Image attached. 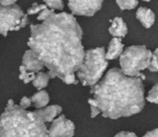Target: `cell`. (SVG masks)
Returning <instances> with one entry per match:
<instances>
[{
  "label": "cell",
  "instance_id": "1",
  "mask_svg": "<svg viewBox=\"0 0 158 137\" xmlns=\"http://www.w3.org/2000/svg\"><path fill=\"white\" fill-rule=\"evenodd\" d=\"M83 31L66 12L54 13L40 24L31 25L28 46L48 70L62 80L78 71L84 61Z\"/></svg>",
  "mask_w": 158,
  "mask_h": 137
},
{
  "label": "cell",
  "instance_id": "2",
  "mask_svg": "<svg viewBox=\"0 0 158 137\" xmlns=\"http://www.w3.org/2000/svg\"><path fill=\"white\" fill-rule=\"evenodd\" d=\"M143 80L126 75L114 68L92 87L90 94L97 101L103 117L112 119L139 113L145 105Z\"/></svg>",
  "mask_w": 158,
  "mask_h": 137
},
{
  "label": "cell",
  "instance_id": "3",
  "mask_svg": "<svg viewBox=\"0 0 158 137\" xmlns=\"http://www.w3.org/2000/svg\"><path fill=\"white\" fill-rule=\"evenodd\" d=\"M0 137H49L46 123L35 111H27L8 101L0 116Z\"/></svg>",
  "mask_w": 158,
  "mask_h": 137
},
{
  "label": "cell",
  "instance_id": "4",
  "mask_svg": "<svg viewBox=\"0 0 158 137\" xmlns=\"http://www.w3.org/2000/svg\"><path fill=\"white\" fill-rule=\"evenodd\" d=\"M105 55L103 47L86 51L84 61L76 72L79 81L84 86H95L99 84L108 67V60Z\"/></svg>",
  "mask_w": 158,
  "mask_h": 137
},
{
  "label": "cell",
  "instance_id": "5",
  "mask_svg": "<svg viewBox=\"0 0 158 137\" xmlns=\"http://www.w3.org/2000/svg\"><path fill=\"white\" fill-rule=\"evenodd\" d=\"M152 57V52L144 45H131L120 56L121 71L127 76L139 77L142 80L145 76L141 73L148 68Z\"/></svg>",
  "mask_w": 158,
  "mask_h": 137
},
{
  "label": "cell",
  "instance_id": "6",
  "mask_svg": "<svg viewBox=\"0 0 158 137\" xmlns=\"http://www.w3.org/2000/svg\"><path fill=\"white\" fill-rule=\"evenodd\" d=\"M28 16L16 4L0 6V34L7 36L10 31H19L28 24Z\"/></svg>",
  "mask_w": 158,
  "mask_h": 137
},
{
  "label": "cell",
  "instance_id": "7",
  "mask_svg": "<svg viewBox=\"0 0 158 137\" xmlns=\"http://www.w3.org/2000/svg\"><path fill=\"white\" fill-rule=\"evenodd\" d=\"M103 0H68V6L73 14L91 17L102 7Z\"/></svg>",
  "mask_w": 158,
  "mask_h": 137
},
{
  "label": "cell",
  "instance_id": "8",
  "mask_svg": "<svg viewBox=\"0 0 158 137\" xmlns=\"http://www.w3.org/2000/svg\"><path fill=\"white\" fill-rule=\"evenodd\" d=\"M74 124L72 120L65 118L64 115L55 119L48 129L49 137H73Z\"/></svg>",
  "mask_w": 158,
  "mask_h": 137
},
{
  "label": "cell",
  "instance_id": "9",
  "mask_svg": "<svg viewBox=\"0 0 158 137\" xmlns=\"http://www.w3.org/2000/svg\"><path fill=\"white\" fill-rule=\"evenodd\" d=\"M23 66L28 72H39L43 70L45 67L44 64L40 61V59L35 55V53L30 49L25 51L23 57Z\"/></svg>",
  "mask_w": 158,
  "mask_h": 137
},
{
  "label": "cell",
  "instance_id": "10",
  "mask_svg": "<svg viewBox=\"0 0 158 137\" xmlns=\"http://www.w3.org/2000/svg\"><path fill=\"white\" fill-rule=\"evenodd\" d=\"M62 111V108L59 105H52L46 107L41 109L35 110L36 114L40 117V119L45 122H52L55 118L60 115Z\"/></svg>",
  "mask_w": 158,
  "mask_h": 137
},
{
  "label": "cell",
  "instance_id": "11",
  "mask_svg": "<svg viewBox=\"0 0 158 137\" xmlns=\"http://www.w3.org/2000/svg\"><path fill=\"white\" fill-rule=\"evenodd\" d=\"M136 18L139 21V22L146 28H151L155 22V15L153 11L148 8L141 7L136 12Z\"/></svg>",
  "mask_w": 158,
  "mask_h": 137
},
{
  "label": "cell",
  "instance_id": "12",
  "mask_svg": "<svg viewBox=\"0 0 158 137\" xmlns=\"http://www.w3.org/2000/svg\"><path fill=\"white\" fill-rule=\"evenodd\" d=\"M111 22L112 24L109 28V33L111 35L116 38H122L127 35V26L122 18L116 17L113 21H111Z\"/></svg>",
  "mask_w": 158,
  "mask_h": 137
},
{
  "label": "cell",
  "instance_id": "13",
  "mask_svg": "<svg viewBox=\"0 0 158 137\" xmlns=\"http://www.w3.org/2000/svg\"><path fill=\"white\" fill-rule=\"evenodd\" d=\"M123 49H124V45L122 43L121 38L114 37L109 44L108 50L105 55L106 59L111 60V59H115V58L119 57L122 55V53L124 52Z\"/></svg>",
  "mask_w": 158,
  "mask_h": 137
},
{
  "label": "cell",
  "instance_id": "14",
  "mask_svg": "<svg viewBox=\"0 0 158 137\" xmlns=\"http://www.w3.org/2000/svg\"><path fill=\"white\" fill-rule=\"evenodd\" d=\"M56 78V75L51 72H39L36 73L35 79L33 81V85L37 89V90H42L45 87L48 86V82L50 79H54Z\"/></svg>",
  "mask_w": 158,
  "mask_h": 137
},
{
  "label": "cell",
  "instance_id": "15",
  "mask_svg": "<svg viewBox=\"0 0 158 137\" xmlns=\"http://www.w3.org/2000/svg\"><path fill=\"white\" fill-rule=\"evenodd\" d=\"M31 100L36 108L41 109L48 106V104L49 102V96L47 91L40 90L31 97Z\"/></svg>",
  "mask_w": 158,
  "mask_h": 137
},
{
  "label": "cell",
  "instance_id": "16",
  "mask_svg": "<svg viewBox=\"0 0 158 137\" xmlns=\"http://www.w3.org/2000/svg\"><path fill=\"white\" fill-rule=\"evenodd\" d=\"M20 75H19V79L22 80L24 84H29V83H33V81L35 79L36 73L35 72H28L26 68H24V66H20Z\"/></svg>",
  "mask_w": 158,
  "mask_h": 137
},
{
  "label": "cell",
  "instance_id": "17",
  "mask_svg": "<svg viewBox=\"0 0 158 137\" xmlns=\"http://www.w3.org/2000/svg\"><path fill=\"white\" fill-rule=\"evenodd\" d=\"M115 2H116L117 6L119 7V9L122 10H133L139 4L138 0H115Z\"/></svg>",
  "mask_w": 158,
  "mask_h": 137
},
{
  "label": "cell",
  "instance_id": "18",
  "mask_svg": "<svg viewBox=\"0 0 158 137\" xmlns=\"http://www.w3.org/2000/svg\"><path fill=\"white\" fill-rule=\"evenodd\" d=\"M88 102H89V106H90V117H91L92 119H94V118H96L100 113H102V112H101V109H100V108H99V105H98L97 101H96L94 98H89Z\"/></svg>",
  "mask_w": 158,
  "mask_h": 137
},
{
  "label": "cell",
  "instance_id": "19",
  "mask_svg": "<svg viewBox=\"0 0 158 137\" xmlns=\"http://www.w3.org/2000/svg\"><path fill=\"white\" fill-rule=\"evenodd\" d=\"M146 100L150 103L158 104V84H155L149 92L148 96L146 97Z\"/></svg>",
  "mask_w": 158,
  "mask_h": 137
},
{
  "label": "cell",
  "instance_id": "20",
  "mask_svg": "<svg viewBox=\"0 0 158 137\" xmlns=\"http://www.w3.org/2000/svg\"><path fill=\"white\" fill-rule=\"evenodd\" d=\"M43 1L46 3L48 7L51 8V10H63L62 0H43Z\"/></svg>",
  "mask_w": 158,
  "mask_h": 137
},
{
  "label": "cell",
  "instance_id": "21",
  "mask_svg": "<svg viewBox=\"0 0 158 137\" xmlns=\"http://www.w3.org/2000/svg\"><path fill=\"white\" fill-rule=\"evenodd\" d=\"M48 6L47 5H39L37 3H34L31 8L28 9L27 10V15H34V14H37V13H40L41 11H43L44 10L48 9L47 8Z\"/></svg>",
  "mask_w": 158,
  "mask_h": 137
},
{
  "label": "cell",
  "instance_id": "22",
  "mask_svg": "<svg viewBox=\"0 0 158 137\" xmlns=\"http://www.w3.org/2000/svg\"><path fill=\"white\" fill-rule=\"evenodd\" d=\"M52 14H54V10H48V9H46L44 10L43 11H41L39 13V15L37 16V21H42V22H45L46 20H48Z\"/></svg>",
  "mask_w": 158,
  "mask_h": 137
},
{
  "label": "cell",
  "instance_id": "23",
  "mask_svg": "<svg viewBox=\"0 0 158 137\" xmlns=\"http://www.w3.org/2000/svg\"><path fill=\"white\" fill-rule=\"evenodd\" d=\"M148 70L151 72H158V57L152 53V57L150 63V66L148 68Z\"/></svg>",
  "mask_w": 158,
  "mask_h": 137
},
{
  "label": "cell",
  "instance_id": "24",
  "mask_svg": "<svg viewBox=\"0 0 158 137\" xmlns=\"http://www.w3.org/2000/svg\"><path fill=\"white\" fill-rule=\"evenodd\" d=\"M61 81H62L64 84H77V81H76V79H75L74 73L69 74V75L65 76Z\"/></svg>",
  "mask_w": 158,
  "mask_h": 137
},
{
  "label": "cell",
  "instance_id": "25",
  "mask_svg": "<svg viewBox=\"0 0 158 137\" xmlns=\"http://www.w3.org/2000/svg\"><path fill=\"white\" fill-rule=\"evenodd\" d=\"M31 105H32V100H31V98H29V97H27V96H23L22 99H21V102H20V107L21 108H24V109H27L29 107H31Z\"/></svg>",
  "mask_w": 158,
  "mask_h": 137
},
{
  "label": "cell",
  "instance_id": "26",
  "mask_svg": "<svg viewBox=\"0 0 158 137\" xmlns=\"http://www.w3.org/2000/svg\"><path fill=\"white\" fill-rule=\"evenodd\" d=\"M114 137H138V136L131 131H120Z\"/></svg>",
  "mask_w": 158,
  "mask_h": 137
},
{
  "label": "cell",
  "instance_id": "27",
  "mask_svg": "<svg viewBox=\"0 0 158 137\" xmlns=\"http://www.w3.org/2000/svg\"><path fill=\"white\" fill-rule=\"evenodd\" d=\"M142 137H158V129H154L152 131H147Z\"/></svg>",
  "mask_w": 158,
  "mask_h": 137
},
{
  "label": "cell",
  "instance_id": "28",
  "mask_svg": "<svg viewBox=\"0 0 158 137\" xmlns=\"http://www.w3.org/2000/svg\"><path fill=\"white\" fill-rule=\"evenodd\" d=\"M16 1L17 0H0V5L4 7H8V6L14 5Z\"/></svg>",
  "mask_w": 158,
  "mask_h": 137
},
{
  "label": "cell",
  "instance_id": "29",
  "mask_svg": "<svg viewBox=\"0 0 158 137\" xmlns=\"http://www.w3.org/2000/svg\"><path fill=\"white\" fill-rule=\"evenodd\" d=\"M153 54H154V55H155V56H156V57H158V48H156V49L154 50V52H153Z\"/></svg>",
  "mask_w": 158,
  "mask_h": 137
},
{
  "label": "cell",
  "instance_id": "30",
  "mask_svg": "<svg viewBox=\"0 0 158 137\" xmlns=\"http://www.w3.org/2000/svg\"><path fill=\"white\" fill-rule=\"evenodd\" d=\"M142 1H144V2H150L151 0H142Z\"/></svg>",
  "mask_w": 158,
  "mask_h": 137
}]
</instances>
